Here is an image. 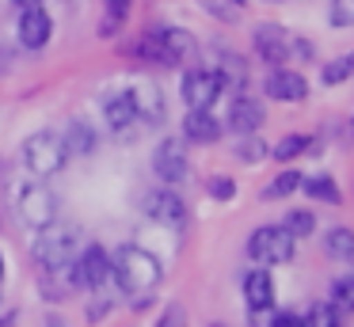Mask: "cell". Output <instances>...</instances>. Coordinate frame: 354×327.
<instances>
[{
    "mask_svg": "<svg viewBox=\"0 0 354 327\" xmlns=\"http://www.w3.org/2000/svg\"><path fill=\"white\" fill-rule=\"evenodd\" d=\"M164 278V266L153 251H145L141 243H122V247L111 255V281H115L122 293H149L156 289Z\"/></svg>",
    "mask_w": 354,
    "mask_h": 327,
    "instance_id": "6da1fadb",
    "label": "cell"
},
{
    "mask_svg": "<svg viewBox=\"0 0 354 327\" xmlns=\"http://www.w3.org/2000/svg\"><path fill=\"white\" fill-rule=\"evenodd\" d=\"M130 53H138L141 61L149 65H183L187 57L194 53V38L187 35L183 27H153L138 38L133 46H126Z\"/></svg>",
    "mask_w": 354,
    "mask_h": 327,
    "instance_id": "7a4b0ae2",
    "label": "cell"
},
{
    "mask_svg": "<svg viewBox=\"0 0 354 327\" xmlns=\"http://www.w3.org/2000/svg\"><path fill=\"white\" fill-rule=\"evenodd\" d=\"M24 164H27V171H31L35 179H50V175H57L65 164H69V149H65L62 133H54V129H39V133H31L24 141Z\"/></svg>",
    "mask_w": 354,
    "mask_h": 327,
    "instance_id": "3957f363",
    "label": "cell"
},
{
    "mask_svg": "<svg viewBox=\"0 0 354 327\" xmlns=\"http://www.w3.org/2000/svg\"><path fill=\"white\" fill-rule=\"evenodd\" d=\"M16 217L27 228H46L57 221V194L46 183H19L16 187Z\"/></svg>",
    "mask_w": 354,
    "mask_h": 327,
    "instance_id": "277c9868",
    "label": "cell"
},
{
    "mask_svg": "<svg viewBox=\"0 0 354 327\" xmlns=\"http://www.w3.org/2000/svg\"><path fill=\"white\" fill-rule=\"evenodd\" d=\"M80 247V225H65V221H54V225L39 228V240H35V259L42 266H62L73 263Z\"/></svg>",
    "mask_w": 354,
    "mask_h": 327,
    "instance_id": "5b68a950",
    "label": "cell"
},
{
    "mask_svg": "<svg viewBox=\"0 0 354 327\" xmlns=\"http://www.w3.org/2000/svg\"><path fill=\"white\" fill-rule=\"evenodd\" d=\"M103 118H107L111 133H115L118 141H138L141 129L149 126V122L138 114V103H133L130 88H122V91H115V95H107V103H103Z\"/></svg>",
    "mask_w": 354,
    "mask_h": 327,
    "instance_id": "8992f818",
    "label": "cell"
},
{
    "mask_svg": "<svg viewBox=\"0 0 354 327\" xmlns=\"http://www.w3.org/2000/svg\"><path fill=\"white\" fill-rule=\"evenodd\" d=\"M248 255L259 266H274V263H290L293 259V236L282 225H263L248 236Z\"/></svg>",
    "mask_w": 354,
    "mask_h": 327,
    "instance_id": "52a82bcc",
    "label": "cell"
},
{
    "mask_svg": "<svg viewBox=\"0 0 354 327\" xmlns=\"http://www.w3.org/2000/svg\"><path fill=\"white\" fill-rule=\"evenodd\" d=\"M225 80L217 68H191L183 73V103L187 111H209V106L221 99Z\"/></svg>",
    "mask_w": 354,
    "mask_h": 327,
    "instance_id": "ba28073f",
    "label": "cell"
},
{
    "mask_svg": "<svg viewBox=\"0 0 354 327\" xmlns=\"http://www.w3.org/2000/svg\"><path fill=\"white\" fill-rule=\"evenodd\" d=\"M145 213L156 221V225H168V228H187V221H191V213H187V202L176 194L171 187H156L145 194Z\"/></svg>",
    "mask_w": 354,
    "mask_h": 327,
    "instance_id": "9c48e42d",
    "label": "cell"
},
{
    "mask_svg": "<svg viewBox=\"0 0 354 327\" xmlns=\"http://www.w3.org/2000/svg\"><path fill=\"white\" fill-rule=\"evenodd\" d=\"M153 171L160 175V183H168V187L187 183V175H191V160H187V149H183L179 137L160 141V149L153 152Z\"/></svg>",
    "mask_w": 354,
    "mask_h": 327,
    "instance_id": "30bf717a",
    "label": "cell"
},
{
    "mask_svg": "<svg viewBox=\"0 0 354 327\" xmlns=\"http://www.w3.org/2000/svg\"><path fill=\"white\" fill-rule=\"evenodd\" d=\"M50 35H54V19H50V12L42 4L35 8H19V19H16V38L24 50H42V46L50 42Z\"/></svg>",
    "mask_w": 354,
    "mask_h": 327,
    "instance_id": "8fae6325",
    "label": "cell"
},
{
    "mask_svg": "<svg viewBox=\"0 0 354 327\" xmlns=\"http://www.w3.org/2000/svg\"><path fill=\"white\" fill-rule=\"evenodd\" d=\"M263 91L278 103H301L308 95V80L297 73V68H286V65H274L263 80Z\"/></svg>",
    "mask_w": 354,
    "mask_h": 327,
    "instance_id": "7c38bea8",
    "label": "cell"
},
{
    "mask_svg": "<svg viewBox=\"0 0 354 327\" xmlns=\"http://www.w3.org/2000/svg\"><path fill=\"white\" fill-rule=\"evenodd\" d=\"M252 46H255V53H259V61H267L270 68L290 61V35H286L278 23H259L255 35H252Z\"/></svg>",
    "mask_w": 354,
    "mask_h": 327,
    "instance_id": "4fadbf2b",
    "label": "cell"
},
{
    "mask_svg": "<svg viewBox=\"0 0 354 327\" xmlns=\"http://www.w3.org/2000/svg\"><path fill=\"white\" fill-rule=\"evenodd\" d=\"M263 122H267V106H263L259 99H252V95H236V99H232V106H229L225 126H229L232 133L244 137V133H259Z\"/></svg>",
    "mask_w": 354,
    "mask_h": 327,
    "instance_id": "5bb4252c",
    "label": "cell"
},
{
    "mask_svg": "<svg viewBox=\"0 0 354 327\" xmlns=\"http://www.w3.org/2000/svg\"><path fill=\"white\" fill-rule=\"evenodd\" d=\"M77 270H80V286H84V289L111 286V251H103L100 243H95V247H88L84 255H80Z\"/></svg>",
    "mask_w": 354,
    "mask_h": 327,
    "instance_id": "9a60e30c",
    "label": "cell"
},
{
    "mask_svg": "<svg viewBox=\"0 0 354 327\" xmlns=\"http://www.w3.org/2000/svg\"><path fill=\"white\" fill-rule=\"evenodd\" d=\"M42 293L50 297V301H62V297H69V293H77V289H84L80 286V270H77V263H62V266H42Z\"/></svg>",
    "mask_w": 354,
    "mask_h": 327,
    "instance_id": "2e32d148",
    "label": "cell"
},
{
    "mask_svg": "<svg viewBox=\"0 0 354 327\" xmlns=\"http://www.w3.org/2000/svg\"><path fill=\"white\" fill-rule=\"evenodd\" d=\"M244 301L248 312H270L274 308V281L267 270H252L244 278Z\"/></svg>",
    "mask_w": 354,
    "mask_h": 327,
    "instance_id": "e0dca14e",
    "label": "cell"
},
{
    "mask_svg": "<svg viewBox=\"0 0 354 327\" xmlns=\"http://www.w3.org/2000/svg\"><path fill=\"white\" fill-rule=\"evenodd\" d=\"M221 129H225V122L214 118L209 111H187V118H183V137H187V141H194V144L217 141Z\"/></svg>",
    "mask_w": 354,
    "mask_h": 327,
    "instance_id": "ac0fdd59",
    "label": "cell"
},
{
    "mask_svg": "<svg viewBox=\"0 0 354 327\" xmlns=\"http://www.w3.org/2000/svg\"><path fill=\"white\" fill-rule=\"evenodd\" d=\"M62 141H65V149H69V156H92L95 152V129L88 126L84 118H73L69 126H65Z\"/></svg>",
    "mask_w": 354,
    "mask_h": 327,
    "instance_id": "d6986e66",
    "label": "cell"
},
{
    "mask_svg": "<svg viewBox=\"0 0 354 327\" xmlns=\"http://www.w3.org/2000/svg\"><path fill=\"white\" fill-rule=\"evenodd\" d=\"M301 190H305L313 202H328V205H339L343 202V190H339V183L331 179V175H301Z\"/></svg>",
    "mask_w": 354,
    "mask_h": 327,
    "instance_id": "ffe728a7",
    "label": "cell"
},
{
    "mask_svg": "<svg viewBox=\"0 0 354 327\" xmlns=\"http://www.w3.org/2000/svg\"><path fill=\"white\" fill-rule=\"evenodd\" d=\"M130 95H133V103H138V114L149 122V126L164 114V99H160V91H156L153 84H133Z\"/></svg>",
    "mask_w": 354,
    "mask_h": 327,
    "instance_id": "44dd1931",
    "label": "cell"
},
{
    "mask_svg": "<svg viewBox=\"0 0 354 327\" xmlns=\"http://www.w3.org/2000/svg\"><path fill=\"white\" fill-rule=\"evenodd\" d=\"M324 251H328L331 259H346V263H351L354 259V228H343V225L328 228V232H324Z\"/></svg>",
    "mask_w": 354,
    "mask_h": 327,
    "instance_id": "7402d4cb",
    "label": "cell"
},
{
    "mask_svg": "<svg viewBox=\"0 0 354 327\" xmlns=\"http://www.w3.org/2000/svg\"><path fill=\"white\" fill-rule=\"evenodd\" d=\"M308 149H316V141H308L305 133H286L282 141L270 149V156L278 160V164H290V160H297V156H305Z\"/></svg>",
    "mask_w": 354,
    "mask_h": 327,
    "instance_id": "603a6c76",
    "label": "cell"
},
{
    "mask_svg": "<svg viewBox=\"0 0 354 327\" xmlns=\"http://www.w3.org/2000/svg\"><path fill=\"white\" fill-rule=\"evenodd\" d=\"M328 304L339 312V316H343V312L351 316L354 312V274H339V278L331 281V301Z\"/></svg>",
    "mask_w": 354,
    "mask_h": 327,
    "instance_id": "cb8c5ba5",
    "label": "cell"
},
{
    "mask_svg": "<svg viewBox=\"0 0 354 327\" xmlns=\"http://www.w3.org/2000/svg\"><path fill=\"white\" fill-rule=\"evenodd\" d=\"M282 228L293 236V240H301V236H313V232H316V213H308V209H290V213H286V221H282Z\"/></svg>",
    "mask_w": 354,
    "mask_h": 327,
    "instance_id": "d4e9b609",
    "label": "cell"
},
{
    "mask_svg": "<svg viewBox=\"0 0 354 327\" xmlns=\"http://www.w3.org/2000/svg\"><path fill=\"white\" fill-rule=\"evenodd\" d=\"M217 73H221V80H225V91H229V88L240 91V88H244V76H248V65L236 57V53H225V61H221Z\"/></svg>",
    "mask_w": 354,
    "mask_h": 327,
    "instance_id": "484cf974",
    "label": "cell"
},
{
    "mask_svg": "<svg viewBox=\"0 0 354 327\" xmlns=\"http://www.w3.org/2000/svg\"><path fill=\"white\" fill-rule=\"evenodd\" d=\"M236 156L244 160V164H259V160L270 156V149H267V141H263L259 133H244L240 144H236Z\"/></svg>",
    "mask_w": 354,
    "mask_h": 327,
    "instance_id": "4316f807",
    "label": "cell"
},
{
    "mask_svg": "<svg viewBox=\"0 0 354 327\" xmlns=\"http://www.w3.org/2000/svg\"><path fill=\"white\" fill-rule=\"evenodd\" d=\"M293 190H301V175L297 171H282L270 179V187H263V198L267 202H274V198H290Z\"/></svg>",
    "mask_w": 354,
    "mask_h": 327,
    "instance_id": "83f0119b",
    "label": "cell"
},
{
    "mask_svg": "<svg viewBox=\"0 0 354 327\" xmlns=\"http://www.w3.org/2000/svg\"><path fill=\"white\" fill-rule=\"evenodd\" d=\"M305 327H343V316H339L328 301H320V304H313V308H308Z\"/></svg>",
    "mask_w": 354,
    "mask_h": 327,
    "instance_id": "f1b7e54d",
    "label": "cell"
},
{
    "mask_svg": "<svg viewBox=\"0 0 354 327\" xmlns=\"http://www.w3.org/2000/svg\"><path fill=\"white\" fill-rule=\"evenodd\" d=\"M351 76H354V73H351V61H346V57H335V61H328V65L320 68V80L328 84V88H335V84H346Z\"/></svg>",
    "mask_w": 354,
    "mask_h": 327,
    "instance_id": "f546056e",
    "label": "cell"
},
{
    "mask_svg": "<svg viewBox=\"0 0 354 327\" xmlns=\"http://www.w3.org/2000/svg\"><path fill=\"white\" fill-rule=\"evenodd\" d=\"M328 23L331 27H354V0H331L328 4Z\"/></svg>",
    "mask_w": 354,
    "mask_h": 327,
    "instance_id": "4dcf8cb0",
    "label": "cell"
},
{
    "mask_svg": "<svg viewBox=\"0 0 354 327\" xmlns=\"http://www.w3.org/2000/svg\"><path fill=\"white\" fill-rule=\"evenodd\" d=\"M209 198H217V202H232V198H236V179H229V175H214V179H209Z\"/></svg>",
    "mask_w": 354,
    "mask_h": 327,
    "instance_id": "1f68e13d",
    "label": "cell"
},
{
    "mask_svg": "<svg viewBox=\"0 0 354 327\" xmlns=\"http://www.w3.org/2000/svg\"><path fill=\"white\" fill-rule=\"evenodd\" d=\"M202 8H206L209 15H217L221 23H236V15H240V8L232 4V0H202Z\"/></svg>",
    "mask_w": 354,
    "mask_h": 327,
    "instance_id": "d6a6232c",
    "label": "cell"
},
{
    "mask_svg": "<svg viewBox=\"0 0 354 327\" xmlns=\"http://www.w3.org/2000/svg\"><path fill=\"white\" fill-rule=\"evenodd\" d=\"M290 53H297V57H313L316 46L308 42V38H290Z\"/></svg>",
    "mask_w": 354,
    "mask_h": 327,
    "instance_id": "836d02e7",
    "label": "cell"
},
{
    "mask_svg": "<svg viewBox=\"0 0 354 327\" xmlns=\"http://www.w3.org/2000/svg\"><path fill=\"white\" fill-rule=\"evenodd\" d=\"M270 327H305V319H301V316H293V312H278V316H274V324H270Z\"/></svg>",
    "mask_w": 354,
    "mask_h": 327,
    "instance_id": "e575fe53",
    "label": "cell"
},
{
    "mask_svg": "<svg viewBox=\"0 0 354 327\" xmlns=\"http://www.w3.org/2000/svg\"><path fill=\"white\" fill-rule=\"evenodd\" d=\"M133 0H107V12L115 15V19H126V12H130Z\"/></svg>",
    "mask_w": 354,
    "mask_h": 327,
    "instance_id": "d590c367",
    "label": "cell"
},
{
    "mask_svg": "<svg viewBox=\"0 0 354 327\" xmlns=\"http://www.w3.org/2000/svg\"><path fill=\"white\" fill-rule=\"evenodd\" d=\"M160 327H183V312H179V304H171L168 316L160 319Z\"/></svg>",
    "mask_w": 354,
    "mask_h": 327,
    "instance_id": "8d00e7d4",
    "label": "cell"
},
{
    "mask_svg": "<svg viewBox=\"0 0 354 327\" xmlns=\"http://www.w3.org/2000/svg\"><path fill=\"white\" fill-rule=\"evenodd\" d=\"M19 8H35V4H42V0H16Z\"/></svg>",
    "mask_w": 354,
    "mask_h": 327,
    "instance_id": "74e56055",
    "label": "cell"
},
{
    "mask_svg": "<svg viewBox=\"0 0 354 327\" xmlns=\"http://www.w3.org/2000/svg\"><path fill=\"white\" fill-rule=\"evenodd\" d=\"M46 327H65V324H62L57 316H50V319H46Z\"/></svg>",
    "mask_w": 354,
    "mask_h": 327,
    "instance_id": "f35d334b",
    "label": "cell"
},
{
    "mask_svg": "<svg viewBox=\"0 0 354 327\" xmlns=\"http://www.w3.org/2000/svg\"><path fill=\"white\" fill-rule=\"evenodd\" d=\"M12 319H16V316H4V319H0V327H12Z\"/></svg>",
    "mask_w": 354,
    "mask_h": 327,
    "instance_id": "ab89813d",
    "label": "cell"
},
{
    "mask_svg": "<svg viewBox=\"0 0 354 327\" xmlns=\"http://www.w3.org/2000/svg\"><path fill=\"white\" fill-rule=\"evenodd\" d=\"M346 61H351V73H354V53H346Z\"/></svg>",
    "mask_w": 354,
    "mask_h": 327,
    "instance_id": "60d3db41",
    "label": "cell"
},
{
    "mask_svg": "<svg viewBox=\"0 0 354 327\" xmlns=\"http://www.w3.org/2000/svg\"><path fill=\"white\" fill-rule=\"evenodd\" d=\"M0 281H4V259H0Z\"/></svg>",
    "mask_w": 354,
    "mask_h": 327,
    "instance_id": "b9f144b4",
    "label": "cell"
},
{
    "mask_svg": "<svg viewBox=\"0 0 354 327\" xmlns=\"http://www.w3.org/2000/svg\"><path fill=\"white\" fill-rule=\"evenodd\" d=\"M0 175H4V160H0Z\"/></svg>",
    "mask_w": 354,
    "mask_h": 327,
    "instance_id": "7bdbcfd3",
    "label": "cell"
},
{
    "mask_svg": "<svg viewBox=\"0 0 354 327\" xmlns=\"http://www.w3.org/2000/svg\"><path fill=\"white\" fill-rule=\"evenodd\" d=\"M232 4H236V8H240V4H244V0H232Z\"/></svg>",
    "mask_w": 354,
    "mask_h": 327,
    "instance_id": "ee69618b",
    "label": "cell"
},
{
    "mask_svg": "<svg viewBox=\"0 0 354 327\" xmlns=\"http://www.w3.org/2000/svg\"><path fill=\"white\" fill-rule=\"evenodd\" d=\"M209 327H221V324H209Z\"/></svg>",
    "mask_w": 354,
    "mask_h": 327,
    "instance_id": "f6af8a7d",
    "label": "cell"
}]
</instances>
